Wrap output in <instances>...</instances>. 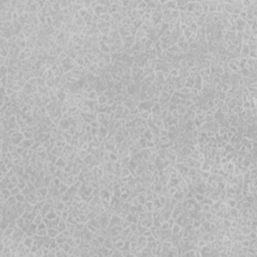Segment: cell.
Wrapping results in <instances>:
<instances>
[{"mask_svg":"<svg viewBox=\"0 0 257 257\" xmlns=\"http://www.w3.org/2000/svg\"><path fill=\"white\" fill-rule=\"evenodd\" d=\"M22 243L24 244V245L26 246V247L30 248L31 246L34 245V238L33 236H29V235H26L25 237H24L23 241H22Z\"/></svg>","mask_w":257,"mask_h":257,"instance_id":"cell-1","label":"cell"},{"mask_svg":"<svg viewBox=\"0 0 257 257\" xmlns=\"http://www.w3.org/2000/svg\"><path fill=\"white\" fill-rule=\"evenodd\" d=\"M60 233V232L58 231L57 228H56V227L47 228V236L49 238H52V239H54V238H55Z\"/></svg>","mask_w":257,"mask_h":257,"instance_id":"cell-2","label":"cell"},{"mask_svg":"<svg viewBox=\"0 0 257 257\" xmlns=\"http://www.w3.org/2000/svg\"><path fill=\"white\" fill-rule=\"evenodd\" d=\"M54 239H55V241H56V243L58 244V246H60V245H62V244L64 243H65V242L67 241V238L65 237V236L64 235V234L62 233H60L58 234L57 236H56L55 238H54Z\"/></svg>","mask_w":257,"mask_h":257,"instance_id":"cell-3","label":"cell"},{"mask_svg":"<svg viewBox=\"0 0 257 257\" xmlns=\"http://www.w3.org/2000/svg\"><path fill=\"white\" fill-rule=\"evenodd\" d=\"M182 229H183V228L181 227V226L179 225V224L177 223V222H175L174 225H173L172 227H171V230H172V233H173V234H178L179 232H180Z\"/></svg>","mask_w":257,"mask_h":257,"instance_id":"cell-4","label":"cell"},{"mask_svg":"<svg viewBox=\"0 0 257 257\" xmlns=\"http://www.w3.org/2000/svg\"><path fill=\"white\" fill-rule=\"evenodd\" d=\"M20 192H21V189H20L18 186H16L15 188L12 189V190H11V195L12 196H16L17 194H19Z\"/></svg>","mask_w":257,"mask_h":257,"instance_id":"cell-5","label":"cell"}]
</instances>
